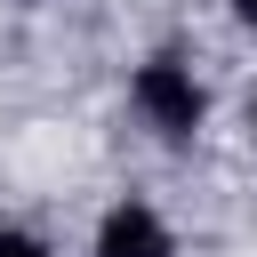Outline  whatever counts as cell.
<instances>
[{
	"label": "cell",
	"instance_id": "1",
	"mask_svg": "<svg viewBox=\"0 0 257 257\" xmlns=\"http://www.w3.org/2000/svg\"><path fill=\"white\" fill-rule=\"evenodd\" d=\"M137 104H145V120H153L161 137H193V128H201V88H193V72L169 64V56L137 72Z\"/></svg>",
	"mask_w": 257,
	"mask_h": 257
},
{
	"label": "cell",
	"instance_id": "3",
	"mask_svg": "<svg viewBox=\"0 0 257 257\" xmlns=\"http://www.w3.org/2000/svg\"><path fill=\"white\" fill-rule=\"evenodd\" d=\"M0 257H48L32 233H16V225H0Z\"/></svg>",
	"mask_w": 257,
	"mask_h": 257
},
{
	"label": "cell",
	"instance_id": "2",
	"mask_svg": "<svg viewBox=\"0 0 257 257\" xmlns=\"http://www.w3.org/2000/svg\"><path fill=\"white\" fill-rule=\"evenodd\" d=\"M96 257H177V249H169V225H161L153 209L120 201V209L104 217V233H96Z\"/></svg>",
	"mask_w": 257,
	"mask_h": 257
},
{
	"label": "cell",
	"instance_id": "4",
	"mask_svg": "<svg viewBox=\"0 0 257 257\" xmlns=\"http://www.w3.org/2000/svg\"><path fill=\"white\" fill-rule=\"evenodd\" d=\"M233 8H241V24H249V32H257V0H233Z\"/></svg>",
	"mask_w": 257,
	"mask_h": 257
}]
</instances>
